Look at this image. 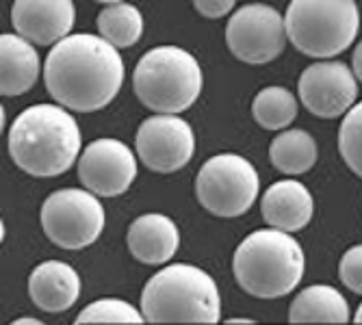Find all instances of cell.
<instances>
[{
	"mask_svg": "<svg viewBox=\"0 0 362 325\" xmlns=\"http://www.w3.org/2000/svg\"><path fill=\"white\" fill-rule=\"evenodd\" d=\"M288 321L291 323H347L349 304L334 286L313 284L291 302Z\"/></svg>",
	"mask_w": 362,
	"mask_h": 325,
	"instance_id": "cell-18",
	"label": "cell"
},
{
	"mask_svg": "<svg viewBox=\"0 0 362 325\" xmlns=\"http://www.w3.org/2000/svg\"><path fill=\"white\" fill-rule=\"evenodd\" d=\"M252 115L265 130H282L298 117V100L284 87H265L254 98Z\"/></svg>",
	"mask_w": 362,
	"mask_h": 325,
	"instance_id": "cell-21",
	"label": "cell"
},
{
	"mask_svg": "<svg viewBox=\"0 0 362 325\" xmlns=\"http://www.w3.org/2000/svg\"><path fill=\"white\" fill-rule=\"evenodd\" d=\"M44 81L57 105L93 113L113 102L124 83V61L103 35L74 32L48 52Z\"/></svg>",
	"mask_w": 362,
	"mask_h": 325,
	"instance_id": "cell-1",
	"label": "cell"
},
{
	"mask_svg": "<svg viewBox=\"0 0 362 325\" xmlns=\"http://www.w3.org/2000/svg\"><path fill=\"white\" fill-rule=\"evenodd\" d=\"M258 172L252 162L233 152L209 158L197 172V202L217 217H239L252 208L258 195Z\"/></svg>",
	"mask_w": 362,
	"mask_h": 325,
	"instance_id": "cell-7",
	"label": "cell"
},
{
	"mask_svg": "<svg viewBox=\"0 0 362 325\" xmlns=\"http://www.w3.org/2000/svg\"><path fill=\"white\" fill-rule=\"evenodd\" d=\"M137 176V158L119 139H95L78 158V178L100 198L126 193Z\"/></svg>",
	"mask_w": 362,
	"mask_h": 325,
	"instance_id": "cell-12",
	"label": "cell"
},
{
	"mask_svg": "<svg viewBox=\"0 0 362 325\" xmlns=\"http://www.w3.org/2000/svg\"><path fill=\"white\" fill-rule=\"evenodd\" d=\"M28 295L44 312H65L81 297V278L72 265L61 260H46L30 271Z\"/></svg>",
	"mask_w": 362,
	"mask_h": 325,
	"instance_id": "cell-14",
	"label": "cell"
},
{
	"mask_svg": "<svg viewBox=\"0 0 362 325\" xmlns=\"http://www.w3.org/2000/svg\"><path fill=\"white\" fill-rule=\"evenodd\" d=\"M339 150L345 165L362 178V102L354 105L341 122Z\"/></svg>",
	"mask_w": 362,
	"mask_h": 325,
	"instance_id": "cell-22",
	"label": "cell"
},
{
	"mask_svg": "<svg viewBox=\"0 0 362 325\" xmlns=\"http://www.w3.org/2000/svg\"><path fill=\"white\" fill-rule=\"evenodd\" d=\"M95 3H103V5H115V3H124V0H95Z\"/></svg>",
	"mask_w": 362,
	"mask_h": 325,
	"instance_id": "cell-29",
	"label": "cell"
},
{
	"mask_svg": "<svg viewBox=\"0 0 362 325\" xmlns=\"http://www.w3.org/2000/svg\"><path fill=\"white\" fill-rule=\"evenodd\" d=\"M81 146V128L61 105H33L16 117L9 130L13 162L35 178L65 174L78 158Z\"/></svg>",
	"mask_w": 362,
	"mask_h": 325,
	"instance_id": "cell-2",
	"label": "cell"
},
{
	"mask_svg": "<svg viewBox=\"0 0 362 325\" xmlns=\"http://www.w3.org/2000/svg\"><path fill=\"white\" fill-rule=\"evenodd\" d=\"M228 323H252L250 319H230Z\"/></svg>",
	"mask_w": 362,
	"mask_h": 325,
	"instance_id": "cell-30",
	"label": "cell"
},
{
	"mask_svg": "<svg viewBox=\"0 0 362 325\" xmlns=\"http://www.w3.org/2000/svg\"><path fill=\"white\" fill-rule=\"evenodd\" d=\"M0 93L3 95H22L40 78V54L33 42L22 35L5 32L0 35Z\"/></svg>",
	"mask_w": 362,
	"mask_h": 325,
	"instance_id": "cell-17",
	"label": "cell"
},
{
	"mask_svg": "<svg viewBox=\"0 0 362 325\" xmlns=\"http://www.w3.org/2000/svg\"><path fill=\"white\" fill-rule=\"evenodd\" d=\"M46 237L61 249H83L105 230V208L89 189H59L42 206Z\"/></svg>",
	"mask_w": 362,
	"mask_h": 325,
	"instance_id": "cell-8",
	"label": "cell"
},
{
	"mask_svg": "<svg viewBox=\"0 0 362 325\" xmlns=\"http://www.w3.org/2000/svg\"><path fill=\"white\" fill-rule=\"evenodd\" d=\"M204 78L197 59L178 46L148 50L133 72V87L141 105L154 113L178 115L200 98Z\"/></svg>",
	"mask_w": 362,
	"mask_h": 325,
	"instance_id": "cell-5",
	"label": "cell"
},
{
	"mask_svg": "<svg viewBox=\"0 0 362 325\" xmlns=\"http://www.w3.org/2000/svg\"><path fill=\"white\" fill-rule=\"evenodd\" d=\"M235 3H237V0H193V7L200 16L217 20V18L228 16L230 9L235 7Z\"/></svg>",
	"mask_w": 362,
	"mask_h": 325,
	"instance_id": "cell-25",
	"label": "cell"
},
{
	"mask_svg": "<svg viewBox=\"0 0 362 325\" xmlns=\"http://www.w3.org/2000/svg\"><path fill=\"white\" fill-rule=\"evenodd\" d=\"M286 37L313 59L345 52L360 28L356 0H291L284 16Z\"/></svg>",
	"mask_w": 362,
	"mask_h": 325,
	"instance_id": "cell-6",
	"label": "cell"
},
{
	"mask_svg": "<svg viewBox=\"0 0 362 325\" xmlns=\"http://www.w3.org/2000/svg\"><path fill=\"white\" fill-rule=\"evenodd\" d=\"M354 321H356V323H362V304L358 306V310H356V314H354Z\"/></svg>",
	"mask_w": 362,
	"mask_h": 325,
	"instance_id": "cell-28",
	"label": "cell"
},
{
	"mask_svg": "<svg viewBox=\"0 0 362 325\" xmlns=\"http://www.w3.org/2000/svg\"><path fill=\"white\" fill-rule=\"evenodd\" d=\"M300 100L317 117L334 119L345 115L358 98L356 74L343 61H319L302 72Z\"/></svg>",
	"mask_w": 362,
	"mask_h": 325,
	"instance_id": "cell-11",
	"label": "cell"
},
{
	"mask_svg": "<svg viewBox=\"0 0 362 325\" xmlns=\"http://www.w3.org/2000/svg\"><path fill=\"white\" fill-rule=\"evenodd\" d=\"M26 325V323H33V325H40V319H28V317H22V319H18L16 321V325Z\"/></svg>",
	"mask_w": 362,
	"mask_h": 325,
	"instance_id": "cell-27",
	"label": "cell"
},
{
	"mask_svg": "<svg viewBox=\"0 0 362 325\" xmlns=\"http://www.w3.org/2000/svg\"><path fill=\"white\" fill-rule=\"evenodd\" d=\"M315 202L310 191L300 180L274 182L260 202V213L272 228L284 232H298L310 223Z\"/></svg>",
	"mask_w": 362,
	"mask_h": 325,
	"instance_id": "cell-16",
	"label": "cell"
},
{
	"mask_svg": "<svg viewBox=\"0 0 362 325\" xmlns=\"http://www.w3.org/2000/svg\"><path fill=\"white\" fill-rule=\"evenodd\" d=\"M74 22V0H16L11 9L16 32L37 46H50L68 37Z\"/></svg>",
	"mask_w": 362,
	"mask_h": 325,
	"instance_id": "cell-13",
	"label": "cell"
},
{
	"mask_svg": "<svg viewBox=\"0 0 362 325\" xmlns=\"http://www.w3.org/2000/svg\"><path fill=\"white\" fill-rule=\"evenodd\" d=\"M98 30L115 48H130L144 35V16L128 3L107 5L98 13Z\"/></svg>",
	"mask_w": 362,
	"mask_h": 325,
	"instance_id": "cell-20",
	"label": "cell"
},
{
	"mask_svg": "<svg viewBox=\"0 0 362 325\" xmlns=\"http://www.w3.org/2000/svg\"><path fill=\"white\" fill-rule=\"evenodd\" d=\"M286 24L269 5H245L235 11L226 26V44L239 61L265 65L278 59L286 46Z\"/></svg>",
	"mask_w": 362,
	"mask_h": 325,
	"instance_id": "cell-9",
	"label": "cell"
},
{
	"mask_svg": "<svg viewBox=\"0 0 362 325\" xmlns=\"http://www.w3.org/2000/svg\"><path fill=\"white\" fill-rule=\"evenodd\" d=\"M351 63H354V74H356V78H358V81H362V42L356 46Z\"/></svg>",
	"mask_w": 362,
	"mask_h": 325,
	"instance_id": "cell-26",
	"label": "cell"
},
{
	"mask_svg": "<svg viewBox=\"0 0 362 325\" xmlns=\"http://www.w3.org/2000/svg\"><path fill=\"white\" fill-rule=\"evenodd\" d=\"M141 312L150 323H217L219 288L200 267L170 265L144 286Z\"/></svg>",
	"mask_w": 362,
	"mask_h": 325,
	"instance_id": "cell-4",
	"label": "cell"
},
{
	"mask_svg": "<svg viewBox=\"0 0 362 325\" xmlns=\"http://www.w3.org/2000/svg\"><path fill=\"white\" fill-rule=\"evenodd\" d=\"M319 156L317 141L302 128H293L280 133L269 146V158L274 167L286 176L306 174Z\"/></svg>",
	"mask_w": 362,
	"mask_h": 325,
	"instance_id": "cell-19",
	"label": "cell"
},
{
	"mask_svg": "<svg viewBox=\"0 0 362 325\" xmlns=\"http://www.w3.org/2000/svg\"><path fill=\"white\" fill-rule=\"evenodd\" d=\"M306 258L291 232L267 228L252 232L235 252L233 271L239 286L252 297L278 300L298 288Z\"/></svg>",
	"mask_w": 362,
	"mask_h": 325,
	"instance_id": "cell-3",
	"label": "cell"
},
{
	"mask_svg": "<svg viewBox=\"0 0 362 325\" xmlns=\"http://www.w3.org/2000/svg\"><path fill=\"white\" fill-rule=\"evenodd\" d=\"M339 278L349 290L362 295V245H354L343 254L339 265Z\"/></svg>",
	"mask_w": 362,
	"mask_h": 325,
	"instance_id": "cell-24",
	"label": "cell"
},
{
	"mask_svg": "<svg viewBox=\"0 0 362 325\" xmlns=\"http://www.w3.org/2000/svg\"><path fill=\"white\" fill-rule=\"evenodd\" d=\"M146 317L133 304L122 300H98L83 308L76 323H144Z\"/></svg>",
	"mask_w": 362,
	"mask_h": 325,
	"instance_id": "cell-23",
	"label": "cell"
},
{
	"mask_svg": "<svg viewBox=\"0 0 362 325\" xmlns=\"http://www.w3.org/2000/svg\"><path fill=\"white\" fill-rule=\"evenodd\" d=\"M126 243L139 263L165 265L180 247V232L168 215L148 213L130 223Z\"/></svg>",
	"mask_w": 362,
	"mask_h": 325,
	"instance_id": "cell-15",
	"label": "cell"
},
{
	"mask_svg": "<svg viewBox=\"0 0 362 325\" xmlns=\"http://www.w3.org/2000/svg\"><path fill=\"white\" fill-rule=\"evenodd\" d=\"M137 156L156 174H172L182 170L195 154V135L189 122L178 115L156 113L148 117L135 137Z\"/></svg>",
	"mask_w": 362,
	"mask_h": 325,
	"instance_id": "cell-10",
	"label": "cell"
}]
</instances>
